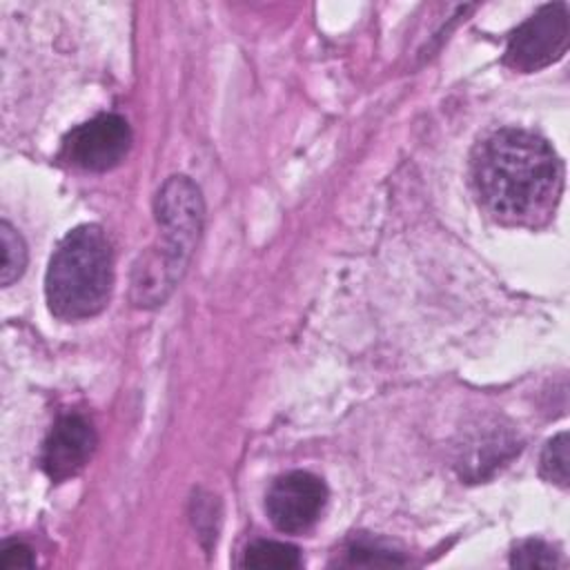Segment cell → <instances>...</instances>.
Returning <instances> with one entry per match:
<instances>
[{
	"mask_svg": "<svg viewBox=\"0 0 570 570\" xmlns=\"http://www.w3.org/2000/svg\"><path fill=\"white\" fill-rule=\"evenodd\" d=\"M472 178L490 214L505 223L534 225L554 212L563 165L546 138L505 127L479 145Z\"/></svg>",
	"mask_w": 570,
	"mask_h": 570,
	"instance_id": "6da1fadb",
	"label": "cell"
},
{
	"mask_svg": "<svg viewBox=\"0 0 570 570\" xmlns=\"http://www.w3.org/2000/svg\"><path fill=\"white\" fill-rule=\"evenodd\" d=\"M114 258L98 225L73 227L56 247L45 276L49 309L62 321L96 316L109 301Z\"/></svg>",
	"mask_w": 570,
	"mask_h": 570,
	"instance_id": "7a4b0ae2",
	"label": "cell"
},
{
	"mask_svg": "<svg viewBox=\"0 0 570 570\" xmlns=\"http://www.w3.org/2000/svg\"><path fill=\"white\" fill-rule=\"evenodd\" d=\"M568 36V7L563 2L543 4L512 31L503 62L523 73L543 69L566 53Z\"/></svg>",
	"mask_w": 570,
	"mask_h": 570,
	"instance_id": "3957f363",
	"label": "cell"
},
{
	"mask_svg": "<svg viewBox=\"0 0 570 570\" xmlns=\"http://www.w3.org/2000/svg\"><path fill=\"white\" fill-rule=\"evenodd\" d=\"M131 147V129L118 114H100L73 127L62 140V158L85 171L118 167Z\"/></svg>",
	"mask_w": 570,
	"mask_h": 570,
	"instance_id": "277c9868",
	"label": "cell"
},
{
	"mask_svg": "<svg viewBox=\"0 0 570 570\" xmlns=\"http://www.w3.org/2000/svg\"><path fill=\"white\" fill-rule=\"evenodd\" d=\"M327 501L325 483L305 470H294L278 476L265 497L269 521L281 532H303L312 528Z\"/></svg>",
	"mask_w": 570,
	"mask_h": 570,
	"instance_id": "5b68a950",
	"label": "cell"
},
{
	"mask_svg": "<svg viewBox=\"0 0 570 570\" xmlns=\"http://www.w3.org/2000/svg\"><path fill=\"white\" fill-rule=\"evenodd\" d=\"M203 198L200 189L187 176H171L156 194V220L163 238L194 252L203 229Z\"/></svg>",
	"mask_w": 570,
	"mask_h": 570,
	"instance_id": "8992f818",
	"label": "cell"
},
{
	"mask_svg": "<svg viewBox=\"0 0 570 570\" xmlns=\"http://www.w3.org/2000/svg\"><path fill=\"white\" fill-rule=\"evenodd\" d=\"M96 450V432L80 414H65L51 428L42 445V470L53 481L78 474Z\"/></svg>",
	"mask_w": 570,
	"mask_h": 570,
	"instance_id": "52a82bcc",
	"label": "cell"
},
{
	"mask_svg": "<svg viewBox=\"0 0 570 570\" xmlns=\"http://www.w3.org/2000/svg\"><path fill=\"white\" fill-rule=\"evenodd\" d=\"M187 258L167 249L165 245H154L145 249L131 269V301L138 307H156L167 301V296L178 285Z\"/></svg>",
	"mask_w": 570,
	"mask_h": 570,
	"instance_id": "ba28073f",
	"label": "cell"
},
{
	"mask_svg": "<svg viewBox=\"0 0 570 570\" xmlns=\"http://www.w3.org/2000/svg\"><path fill=\"white\" fill-rule=\"evenodd\" d=\"M303 559L296 546L272 541V539H258L252 541L243 552V568L252 570H296L301 568Z\"/></svg>",
	"mask_w": 570,
	"mask_h": 570,
	"instance_id": "9c48e42d",
	"label": "cell"
},
{
	"mask_svg": "<svg viewBox=\"0 0 570 570\" xmlns=\"http://www.w3.org/2000/svg\"><path fill=\"white\" fill-rule=\"evenodd\" d=\"M0 245H2V267H0V283L11 285L16 278L22 276L27 265V247L22 236L7 223H0Z\"/></svg>",
	"mask_w": 570,
	"mask_h": 570,
	"instance_id": "30bf717a",
	"label": "cell"
},
{
	"mask_svg": "<svg viewBox=\"0 0 570 570\" xmlns=\"http://www.w3.org/2000/svg\"><path fill=\"white\" fill-rule=\"evenodd\" d=\"M345 566H365V568H379V566H403L405 559L381 546L379 541H372V539H358V541H352L347 548H345V559H343Z\"/></svg>",
	"mask_w": 570,
	"mask_h": 570,
	"instance_id": "8fae6325",
	"label": "cell"
},
{
	"mask_svg": "<svg viewBox=\"0 0 570 570\" xmlns=\"http://www.w3.org/2000/svg\"><path fill=\"white\" fill-rule=\"evenodd\" d=\"M541 474L566 488L568 485V432L552 436L541 452Z\"/></svg>",
	"mask_w": 570,
	"mask_h": 570,
	"instance_id": "7c38bea8",
	"label": "cell"
},
{
	"mask_svg": "<svg viewBox=\"0 0 570 570\" xmlns=\"http://www.w3.org/2000/svg\"><path fill=\"white\" fill-rule=\"evenodd\" d=\"M510 563L514 568H557L561 566V559H559V552L548 546L546 541H539V539H528V541H521L512 554H510Z\"/></svg>",
	"mask_w": 570,
	"mask_h": 570,
	"instance_id": "4fadbf2b",
	"label": "cell"
},
{
	"mask_svg": "<svg viewBox=\"0 0 570 570\" xmlns=\"http://www.w3.org/2000/svg\"><path fill=\"white\" fill-rule=\"evenodd\" d=\"M36 566V557L33 550L18 541H4L0 548V570H18V568H33Z\"/></svg>",
	"mask_w": 570,
	"mask_h": 570,
	"instance_id": "5bb4252c",
	"label": "cell"
}]
</instances>
